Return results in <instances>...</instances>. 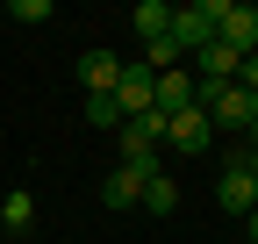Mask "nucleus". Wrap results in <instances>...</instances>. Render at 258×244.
Listing matches in <instances>:
<instances>
[{
  "mask_svg": "<svg viewBox=\"0 0 258 244\" xmlns=\"http://www.w3.org/2000/svg\"><path fill=\"white\" fill-rule=\"evenodd\" d=\"M137 208H151V216H172V208H179V179H172V172L144 179V201H137Z\"/></svg>",
  "mask_w": 258,
  "mask_h": 244,
  "instance_id": "obj_11",
  "label": "nucleus"
},
{
  "mask_svg": "<svg viewBox=\"0 0 258 244\" xmlns=\"http://www.w3.org/2000/svg\"><path fill=\"white\" fill-rule=\"evenodd\" d=\"M237 165H244V172H251V179H258V158H251V151H237Z\"/></svg>",
  "mask_w": 258,
  "mask_h": 244,
  "instance_id": "obj_15",
  "label": "nucleus"
},
{
  "mask_svg": "<svg viewBox=\"0 0 258 244\" xmlns=\"http://www.w3.org/2000/svg\"><path fill=\"white\" fill-rule=\"evenodd\" d=\"M8 15H15V22H50V0H15Z\"/></svg>",
  "mask_w": 258,
  "mask_h": 244,
  "instance_id": "obj_14",
  "label": "nucleus"
},
{
  "mask_svg": "<svg viewBox=\"0 0 258 244\" xmlns=\"http://www.w3.org/2000/svg\"><path fill=\"white\" fill-rule=\"evenodd\" d=\"M165 36L194 57V50H208L215 43V0H186V8H172V29H165Z\"/></svg>",
  "mask_w": 258,
  "mask_h": 244,
  "instance_id": "obj_1",
  "label": "nucleus"
},
{
  "mask_svg": "<svg viewBox=\"0 0 258 244\" xmlns=\"http://www.w3.org/2000/svg\"><path fill=\"white\" fill-rule=\"evenodd\" d=\"M101 201H108V208H137V201H144V179L129 172V165H115V172L101 179Z\"/></svg>",
  "mask_w": 258,
  "mask_h": 244,
  "instance_id": "obj_9",
  "label": "nucleus"
},
{
  "mask_svg": "<svg viewBox=\"0 0 258 244\" xmlns=\"http://www.w3.org/2000/svg\"><path fill=\"white\" fill-rule=\"evenodd\" d=\"M86 122H93V130H122V108H115V94H86Z\"/></svg>",
  "mask_w": 258,
  "mask_h": 244,
  "instance_id": "obj_13",
  "label": "nucleus"
},
{
  "mask_svg": "<svg viewBox=\"0 0 258 244\" xmlns=\"http://www.w3.org/2000/svg\"><path fill=\"white\" fill-rule=\"evenodd\" d=\"M0 230H8V237H29V230H36V194H29V187L0 194Z\"/></svg>",
  "mask_w": 258,
  "mask_h": 244,
  "instance_id": "obj_8",
  "label": "nucleus"
},
{
  "mask_svg": "<svg viewBox=\"0 0 258 244\" xmlns=\"http://www.w3.org/2000/svg\"><path fill=\"white\" fill-rule=\"evenodd\" d=\"M151 86H158V72L144 65V57H137V65H122V79H115V108H122V122H129V115H151Z\"/></svg>",
  "mask_w": 258,
  "mask_h": 244,
  "instance_id": "obj_4",
  "label": "nucleus"
},
{
  "mask_svg": "<svg viewBox=\"0 0 258 244\" xmlns=\"http://www.w3.org/2000/svg\"><path fill=\"white\" fill-rule=\"evenodd\" d=\"M129 29H137L144 43L165 36V29H172V8H165V0H137V8H129Z\"/></svg>",
  "mask_w": 258,
  "mask_h": 244,
  "instance_id": "obj_10",
  "label": "nucleus"
},
{
  "mask_svg": "<svg viewBox=\"0 0 258 244\" xmlns=\"http://www.w3.org/2000/svg\"><path fill=\"white\" fill-rule=\"evenodd\" d=\"M215 201L230 208V216H251V208H258V179L230 158V165H222V179H215Z\"/></svg>",
  "mask_w": 258,
  "mask_h": 244,
  "instance_id": "obj_5",
  "label": "nucleus"
},
{
  "mask_svg": "<svg viewBox=\"0 0 258 244\" xmlns=\"http://www.w3.org/2000/svg\"><path fill=\"white\" fill-rule=\"evenodd\" d=\"M151 108H158V115H186V108H194V72H186V65H179V72H158Z\"/></svg>",
  "mask_w": 258,
  "mask_h": 244,
  "instance_id": "obj_6",
  "label": "nucleus"
},
{
  "mask_svg": "<svg viewBox=\"0 0 258 244\" xmlns=\"http://www.w3.org/2000/svg\"><path fill=\"white\" fill-rule=\"evenodd\" d=\"M79 79H86V94H115L122 57H115V50H86V57H79Z\"/></svg>",
  "mask_w": 258,
  "mask_h": 244,
  "instance_id": "obj_7",
  "label": "nucleus"
},
{
  "mask_svg": "<svg viewBox=\"0 0 258 244\" xmlns=\"http://www.w3.org/2000/svg\"><path fill=\"white\" fill-rule=\"evenodd\" d=\"M165 144H172V151H186V158H201V151L215 144V122H208L201 108H186V115H165Z\"/></svg>",
  "mask_w": 258,
  "mask_h": 244,
  "instance_id": "obj_3",
  "label": "nucleus"
},
{
  "mask_svg": "<svg viewBox=\"0 0 258 244\" xmlns=\"http://www.w3.org/2000/svg\"><path fill=\"white\" fill-rule=\"evenodd\" d=\"M244 230H251V244H258V208H251V216H244Z\"/></svg>",
  "mask_w": 258,
  "mask_h": 244,
  "instance_id": "obj_16",
  "label": "nucleus"
},
{
  "mask_svg": "<svg viewBox=\"0 0 258 244\" xmlns=\"http://www.w3.org/2000/svg\"><path fill=\"white\" fill-rule=\"evenodd\" d=\"M215 36L251 57L258 50V8H251V0H215Z\"/></svg>",
  "mask_w": 258,
  "mask_h": 244,
  "instance_id": "obj_2",
  "label": "nucleus"
},
{
  "mask_svg": "<svg viewBox=\"0 0 258 244\" xmlns=\"http://www.w3.org/2000/svg\"><path fill=\"white\" fill-rule=\"evenodd\" d=\"M144 65H151V72H179V65H186V50H179L172 36H151V43H144Z\"/></svg>",
  "mask_w": 258,
  "mask_h": 244,
  "instance_id": "obj_12",
  "label": "nucleus"
}]
</instances>
